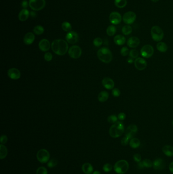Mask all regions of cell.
<instances>
[{
    "label": "cell",
    "instance_id": "obj_1",
    "mask_svg": "<svg viewBox=\"0 0 173 174\" xmlns=\"http://www.w3.org/2000/svg\"><path fill=\"white\" fill-rule=\"evenodd\" d=\"M68 44L65 40L63 39H57L53 41L51 44L52 50L55 54L63 56L67 52Z\"/></svg>",
    "mask_w": 173,
    "mask_h": 174
},
{
    "label": "cell",
    "instance_id": "obj_2",
    "mask_svg": "<svg viewBox=\"0 0 173 174\" xmlns=\"http://www.w3.org/2000/svg\"><path fill=\"white\" fill-rule=\"evenodd\" d=\"M124 132V126L121 121H117L111 126L109 129L110 136L113 138H117L122 135Z\"/></svg>",
    "mask_w": 173,
    "mask_h": 174
},
{
    "label": "cell",
    "instance_id": "obj_3",
    "mask_svg": "<svg viewBox=\"0 0 173 174\" xmlns=\"http://www.w3.org/2000/svg\"><path fill=\"white\" fill-rule=\"evenodd\" d=\"M97 56L99 60L105 63H109L112 60V52L108 48H102L98 51Z\"/></svg>",
    "mask_w": 173,
    "mask_h": 174
},
{
    "label": "cell",
    "instance_id": "obj_4",
    "mask_svg": "<svg viewBox=\"0 0 173 174\" xmlns=\"http://www.w3.org/2000/svg\"><path fill=\"white\" fill-rule=\"evenodd\" d=\"M151 35L153 40L159 42L164 38V33L161 28L154 26L151 29Z\"/></svg>",
    "mask_w": 173,
    "mask_h": 174
},
{
    "label": "cell",
    "instance_id": "obj_5",
    "mask_svg": "<svg viewBox=\"0 0 173 174\" xmlns=\"http://www.w3.org/2000/svg\"><path fill=\"white\" fill-rule=\"evenodd\" d=\"M129 168V165L127 161L120 160L115 164L114 169L116 173L118 174H126Z\"/></svg>",
    "mask_w": 173,
    "mask_h": 174
},
{
    "label": "cell",
    "instance_id": "obj_6",
    "mask_svg": "<svg viewBox=\"0 0 173 174\" xmlns=\"http://www.w3.org/2000/svg\"><path fill=\"white\" fill-rule=\"evenodd\" d=\"M29 6L34 11H40L45 7V0H29Z\"/></svg>",
    "mask_w": 173,
    "mask_h": 174
},
{
    "label": "cell",
    "instance_id": "obj_7",
    "mask_svg": "<svg viewBox=\"0 0 173 174\" xmlns=\"http://www.w3.org/2000/svg\"><path fill=\"white\" fill-rule=\"evenodd\" d=\"M37 158L39 161L42 163H47L49 159V153L47 150L44 149L40 150L37 154Z\"/></svg>",
    "mask_w": 173,
    "mask_h": 174
},
{
    "label": "cell",
    "instance_id": "obj_8",
    "mask_svg": "<svg viewBox=\"0 0 173 174\" xmlns=\"http://www.w3.org/2000/svg\"><path fill=\"white\" fill-rule=\"evenodd\" d=\"M137 18V15L134 12L128 11L124 14L122 20L124 23L128 25L133 24Z\"/></svg>",
    "mask_w": 173,
    "mask_h": 174
},
{
    "label": "cell",
    "instance_id": "obj_9",
    "mask_svg": "<svg viewBox=\"0 0 173 174\" xmlns=\"http://www.w3.org/2000/svg\"><path fill=\"white\" fill-rule=\"evenodd\" d=\"M68 54L71 58L73 59H78L81 57L82 50L81 48L77 45H73L69 48Z\"/></svg>",
    "mask_w": 173,
    "mask_h": 174
},
{
    "label": "cell",
    "instance_id": "obj_10",
    "mask_svg": "<svg viewBox=\"0 0 173 174\" xmlns=\"http://www.w3.org/2000/svg\"><path fill=\"white\" fill-rule=\"evenodd\" d=\"M140 53L142 57L145 58H149L153 56L154 48L151 45L146 44L142 48Z\"/></svg>",
    "mask_w": 173,
    "mask_h": 174
},
{
    "label": "cell",
    "instance_id": "obj_11",
    "mask_svg": "<svg viewBox=\"0 0 173 174\" xmlns=\"http://www.w3.org/2000/svg\"><path fill=\"white\" fill-rule=\"evenodd\" d=\"M110 23L114 25H117L121 23L122 20V15L118 12H111L109 16Z\"/></svg>",
    "mask_w": 173,
    "mask_h": 174
},
{
    "label": "cell",
    "instance_id": "obj_12",
    "mask_svg": "<svg viewBox=\"0 0 173 174\" xmlns=\"http://www.w3.org/2000/svg\"><path fill=\"white\" fill-rule=\"evenodd\" d=\"M65 39L68 43L70 44H75L78 41V34L75 31L68 32L66 35Z\"/></svg>",
    "mask_w": 173,
    "mask_h": 174
},
{
    "label": "cell",
    "instance_id": "obj_13",
    "mask_svg": "<svg viewBox=\"0 0 173 174\" xmlns=\"http://www.w3.org/2000/svg\"><path fill=\"white\" fill-rule=\"evenodd\" d=\"M138 132V127L135 124H131L128 126L126 129V136L131 140L134 138L135 134Z\"/></svg>",
    "mask_w": 173,
    "mask_h": 174
},
{
    "label": "cell",
    "instance_id": "obj_14",
    "mask_svg": "<svg viewBox=\"0 0 173 174\" xmlns=\"http://www.w3.org/2000/svg\"><path fill=\"white\" fill-rule=\"evenodd\" d=\"M134 64L136 68L140 71L145 69L147 66L146 60L142 58H138L136 59L134 61Z\"/></svg>",
    "mask_w": 173,
    "mask_h": 174
},
{
    "label": "cell",
    "instance_id": "obj_15",
    "mask_svg": "<svg viewBox=\"0 0 173 174\" xmlns=\"http://www.w3.org/2000/svg\"><path fill=\"white\" fill-rule=\"evenodd\" d=\"M7 75L9 78L14 80L18 79L21 77L20 71L15 68H11L9 69L8 71Z\"/></svg>",
    "mask_w": 173,
    "mask_h": 174
},
{
    "label": "cell",
    "instance_id": "obj_16",
    "mask_svg": "<svg viewBox=\"0 0 173 174\" xmlns=\"http://www.w3.org/2000/svg\"><path fill=\"white\" fill-rule=\"evenodd\" d=\"M39 49L42 52H47L50 48V43L49 41L46 39H43L39 43Z\"/></svg>",
    "mask_w": 173,
    "mask_h": 174
},
{
    "label": "cell",
    "instance_id": "obj_17",
    "mask_svg": "<svg viewBox=\"0 0 173 174\" xmlns=\"http://www.w3.org/2000/svg\"><path fill=\"white\" fill-rule=\"evenodd\" d=\"M102 85L104 87V88L108 90L113 89L115 86L114 82L112 79L109 77L104 78L102 81Z\"/></svg>",
    "mask_w": 173,
    "mask_h": 174
},
{
    "label": "cell",
    "instance_id": "obj_18",
    "mask_svg": "<svg viewBox=\"0 0 173 174\" xmlns=\"http://www.w3.org/2000/svg\"><path fill=\"white\" fill-rule=\"evenodd\" d=\"M153 167L155 170H162L165 167V163L161 158H157L153 163Z\"/></svg>",
    "mask_w": 173,
    "mask_h": 174
},
{
    "label": "cell",
    "instance_id": "obj_19",
    "mask_svg": "<svg viewBox=\"0 0 173 174\" xmlns=\"http://www.w3.org/2000/svg\"><path fill=\"white\" fill-rule=\"evenodd\" d=\"M140 43V40L137 37L133 36L131 37L130 38L128 39V42H127V44L128 46L130 48H137Z\"/></svg>",
    "mask_w": 173,
    "mask_h": 174
},
{
    "label": "cell",
    "instance_id": "obj_20",
    "mask_svg": "<svg viewBox=\"0 0 173 174\" xmlns=\"http://www.w3.org/2000/svg\"><path fill=\"white\" fill-rule=\"evenodd\" d=\"M35 39L34 34L31 32H29L25 35L23 38V42L26 45H29L33 43Z\"/></svg>",
    "mask_w": 173,
    "mask_h": 174
},
{
    "label": "cell",
    "instance_id": "obj_21",
    "mask_svg": "<svg viewBox=\"0 0 173 174\" xmlns=\"http://www.w3.org/2000/svg\"><path fill=\"white\" fill-rule=\"evenodd\" d=\"M29 15H30V13L27 9H22L18 14L19 20L21 21H25L29 18Z\"/></svg>",
    "mask_w": 173,
    "mask_h": 174
},
{
    "label": "cell",
    "instance_id": "obj_22",
    "mask_svg": "<svg viewBox=\"0 0 173 174\" xmlns=\"http://www.w3.org/2000/svg\"><path fill=\"white\" fill-rule=\"evenodd\" d=\"M114 43L117 45H123L126 43V38L125 37L121 35H117L114 38Z\"/></svg>",
    "mask_w": 173,
    "mask_h": 174
},
{
    "label": "cell",
    "instance_id": "obj_23",
    "mask_svg": "<svg viewBox=\"0 0 173 174\" xmlns=\"http://www.w3.org/2000/svg\"><path fill=\"white\" fill-rule=\"evenodd\" d=\"M82 170L85 174H91L93 173L94 168L90 163H85L82 167Z\"/></svg>",
    "mask_w": 173,
    "mask_h": 174
},
{
    "label": "cell",
    "instance_id": "obj_24",
    "mask_svg": "<svg viewBox=\"0 0 173 174\" xmlns=\"http://www.w3.org/2000/svg\"><path fill=\"white\" fill-rule=\"evenodd\" d=\"M162 152L166 156L172 157L173 156V147L170 145H165L162 148Z\"/></svg>",
    "mask_w": 173,
    "mask_h": 174
},
{
    "label": "cell",
    "instance_id": "obj_25",
    "mask_svg": "<svg viewBox=\"0 0 173 174\" xmlns=\"http://www.w3.org/2000/svg\"><path fill=\"white\" fill-rule=\"evenodd\" d=\"M98 100L101 102L106 101L109 98V93L105 91H102L98 95Z\"/></svg>",
    "mask_w": 173,
    "mask_h": 174
},
{
    "label": "cell",
    "instance_id": "obj_26",
    "mask_svg": "<svg viewBox=\"0 0 173 174\" xmlns=\"http://www.w3.org/2000/svg\"><path fill=\"white\" fill-rule=\"evenodd\" d=\"M157 50L161 52H166L168 50V46L166 43L164 42H159L156 45Z\"/></svg>",
    "mask_w": 173,
    "mask_h": 174
},
{
    "label": "cell",
    "instance_id": "obj_27",
    "mask_svg": "<svg viewBox=\"0 0 173 174\" xmlns=\"http://www.w3.org/2000/svg\"><path fill=\"white\" fill-rule=\"evenodd\" d=\"M8 154V150L6 146L3 144L0 145V158L1 159H4Z\"/></svg>",
    "mask_w": 173,
    "mask_h": 174
},
{
    "label": "cell",
    "instance_id": "obj_28",
    "mask_svg": "<svg viewBox=\"0 0 173 174\" xmlns=\"http://www.w3.org/2000/svg\"><path fill=\"white\" fill-rule=\"evenodd\" d=\"M130 145L132 148H137L140 145V140L137 138H133L130 140Z\"/></svg>",
    "mask_w": 173,
    "mask_h": 174
},
{
    "label": "cell",
    "instance_id": "obj_29",
    "mask_svg": "<svg viewBox=\"0 0 173 174\" xmlns=\"http://www.w3.org/2000/svg\"><path fill=\"white\" fill-rule=\"evenodd\" d=\"M115 5L119 8H124L127 5V0H115Z\"/></svg>",
    "mask_w": 173,
    "mask_h": 174
},
{
    "label": "cell",
    "instance_id": "obj_30",
    "mask_svg": "<svg viewBox=\"0 0 173 174\" xmlns=\"http://www.w3.org/2000/svg\"><path fill=\"white\" fill-rule=\"evenodd\" d=\"M107 34L109 36H114L116 32V28L113 25L109 26L106 30Z\"/></svg>",
    "mask_w": 173,
    "mask_h": 174
},
{
    "label": "cell",
    "instance_id": "obj_31",
    "mask_svg": "<svg viewBox=\"0 0 173 174\" xmlns=\"http://www.w3.org/2000/svg\"><path fill=\"white\" fill-rule=\"evenodd\" d=\"M122 33L124 35H128L132 33L133 31L132 27L130 25H126L122 28Z\"/></svg>",
    "mask_w": 173,
    "mask_h": 174
},
{
    "label": "cell",
    "instance_id": "obj_32",
    "mask_svg": "<svg viewBox=\"0 0 173 174\" xmlns=\"http://www.w3.org/2000/svg\"><path fill=\"white\" fill-rule=\"evenodd\" d=\"M62 29L65 32H69L72 31V27L71 24L67 21L63 22L61 25Z\"/></svg>",
    "mask_w": 173,
    "mask_h": 174
},
{
    "label": "cell",
    "instance_id": "obj_33",
    "mask_svg": "<svg viewBox=\"0 0 173 174\" xmlns=\"http://www.w3.org/2000/svg\"><path fill=\"white\" fill-rule=\"evenodd\" d=\"M33 31H34V33L36 35H42L44 33V29L42 26H40V25H38L36 27H35L34 30H33Z\"/></svg>",
    "mask_w": 173,
    "mask_h": 174
},
{
    "label": "cell",
    "instance_id": "obj_34",
    "mask_svg": "<svg viewBox=\"0 0 173 174\" xmlns=\"http://www.w3.org/2000/svg\"><path fill=\"white\" fill-rule=\"evenodd\" d=\"M139 55V53L138 52V51L137 50H135V49L130 50V52H129L130 57L133 59H137L138 58Z\"/></svg>",
    "mask_w": 173,
    "mask_h": 174
},
{
    "label": "cell",
    "instance_id": "obj_35",
    "mask_svg": "<svg viewBox=\"0 0 173 174\" xmlns=\"http://www.w3.org/2000/svg\"><path fill=\"white\" fill-rule=\"evenodd\" d=\"M118 117L116 115H110L107 118V120H108V122L110 123L111 124H114L116 122H117V120H118Z\"/></svg>",
    "mask_w": 173,
    "mask_h": 174
},
{
    "label": "cell",
    "instance_id": "obj_36",
    "mask_svg": "<svg viewBox=\"0 0 173 174\" xmlns=\"http://www.w3.org/2000/svg\"><path fill=\"white\" fill-rule=\"evenodd\" d=\"M142 163L144 167H153V163L148 159H145L142 162Z\"/></svg>",
    "mask_w": 173,
    "mask_h": 174
},
{
    "label": "cell",
    "instance_id": "obj_37",
    "mask_svg": "<svg viewBox=\"0 0 173 174\" xmlns=\"http://www.w3.org/2000/svg\"><path fill=\"white\" fill-rule=\"evenodd\" d=\"M93 43H94V44L95 46L99 47L103 44V40L101 38L97 37L94 40Z\"/></svg>",
    "mask_w": 173,
    "mask_h": 174
},
{
    "label": "cell",
    "instance_id": "obj_38",
    "mask_svg": "<svg viewBox=\"0 0 173 174\" xmlns=\"http://www.w3.org/2000/svg\"><path fill=\"white\" fill-rule=\"evenodd\" d=\"M57 165V161L55 159H52L51 160L49 161L47 165L50 168L54 167Z\"/></svg>",
    "mask_w": 173,
    "mask_h": 174
},
{
    "label": "cell",
    "instance_id": "obj_39",
    "mask_svg": "<svg viewBox=\"0 0 173 174\" xmlns=\"http://www.w3.org/2000/svg\"><path fill=\"white\" fill-rule=\"evenodd\" d=\"M36 174H48L47 170L45 167H39L36 171Z\"/></svg>",
    "mask_w": 173,
    "mask_h": 174
},
{
    "label": "cell",
    "instance_id": "obj_40",
    "mask_svg": "<svg viewBox=\"0 0 173 174\" xmlns=\"http://www.w3.org/2000/svg\"><path fill=\"white\" fill-rule=\"evenodd\" d=\"M128 53H129V50H128V48L126 46H124L120 50V54L124 57H126V56H128Z\"/></svg>",
    "mask_w": 173,
    "mask_h": 174
},
{
    "label": "cell",
    "instance_id": "obj_41",
    "mask_svg": "<svg viewBox=\"0 0 173 174\" xmlns=\"http://www.w3.org/2000/svg\"><path fill=\"white\" fill-rule=\"evenodd\" d=\"M112 169V165L109 163H106L105 165H104L103 170L104 172L108 173Z\"/></svg>",
    "mask_w": 173,
    "mask_h": 174
},
{
    "label": "cell",
    "instance_id": "obj_42",
    "mask_svg": "<svg viewBox=\"0 0 173 174\" xmlns=\"http://www.w3.org/2000/svg\"><path fill=\"white\" fill-rule=\"evenodd\" d=\"M112 94L114 97H118L120 96L121 92L119 89L117 88H114L113 89Z\"/></svg>",
    "mask_w": 173,
    "mask_h": 174
},
{
    "label": "cell",
    "instance_id": "obj_43",
    "mask_svg": "<svg viewBox=\"0 0 173 174\" xmlns=\"http://www.w3.org/2000/svg\"><path fill=\"white\" fill-rule=\"evenodd\" d=\"M44 59L47 62L51 61L52 59V54L50 52H46L44 55Z\"/></svg>",
    "mask_w": 173,
    "mask_h": 174
},
{
    "label": "cell",
    "instance_id": "obj_44",
    "mask_svg": "<svg viewBox=\"0 0 173 174\" xmlns=\"http://www.w3.org/2000/svg\"><path fill=\"white\" fill-rule=\"evenodd\" d=\"M8 141V138H7V136L6 135H2L1 136V138H0V142H1V144H5V143L7 142Z\"/></svg>",
    "mask_w": 173,
    "mask_h": 174
},
{
    "label": "cell",
    "instance_id": "obj_45",
    "mask_svg": "<svg viewBox=\"0 0 173 174\" xmlns=\"http://www.w3.org/2000/svg\"><path fill=\"white\" fill-rule=\"evenodd\" d=\"M129 140H130V139L128 137H126V136L125 137L122 138V140H121V143H122V145L126 146L128 144Z\"/></svg>",
    "mask_w": 173,
    "mask_h": 174
},
{
    "label": "cell",
    "instance_id": "obj_46",
    "mask_svg": "<svg viewBox=\"0 0 173 174\" xmlns=\"http://www.w3.org/2000/svg\"><path fill=\"white\" fill-rule=\"evenodd\" d=\"M134 159L137 163L141 162V156L139 154H135L134 155Z\"/></svg>",
    "mask_w": 173,
    "mask_h": 174
},
{
    "label": "cell",
    "instance_id": "obj_47",
    "mask_svg": "<svg viewBox=\"0 0 173 174\" xmlns=\"http://www.w3.org/2000/svg\"><path fill=\"white\" fill-rule=\"evenodd\" d=\"M118 118L120 121H123V120H125L126 118V114H124V113H119L118 115Z\"/></svg>",
    "mask_w": 173,
    "mask_h": 174
},
{
    "label": "cell",
    "instance_id": "obj_48",
    "mask_svg": "<svg viewBox=\"0 0 173 174\" xmlns=\"http://www.w3.org/2000/svg\"><path fill=\"white\" fill-rule=\"evenodd\" d=\"M28 6H29V3L27 2V0H23L22 3H21V6L23 7V9H27V8L28 7Z\"/></svg>",
    "mask_w": 173,
    "mask_h": 174
},
{
    "label": "cell",
    "instance_id": "obj_49",
    "mask_svg": "<svg viewBox=\"0 0 173 174\" xmlns=\"http://www.w3.org/2000/svg\"><path fill=\"white\" fill-rule=\"evenodd\" d=\"M169 169H170V172L173 174V162L171 163L169 165Z\"/></svg>",
    "mask_w": 173,
    "mask_h": 174
},
{
    "label": "cell",
    "instance_id": "obj_50",
    "mask_svg": "<svg viewBox=\"0 0 173 174\" xmlns=\"http://www.w3.org/2000/svg\"><path fill=\"white\" fill-rule=\"evenodd\" d=\"M128 62L129 64H132L134 62V61L133 60V58H128Z\"/></svg>",
    "mask_w": 173,
    "mask_h": 174
},
{
    "label": "cell",
    "instance_id": "obj_51",
    "mask_svg": "<svg viewBox=\"0 0 173 174\" xmlns=\"http://www.w3.org/2000/svg\"><path fill=\"white\" fill-rule=\"evenodd\" d=\"M30 15L31 16V17H35L36 16V13L35 12H31V13H30Z\"/></svg>",
    "mask_w": 173,
    "mask_h": 174
},
{
    "label": "cell",
    "instance_id": "obj_52",
    "mask_svg": "<svg viewBox=\"0 0 173 174\" xmlns=\"http://www.w3.org/2000/svg\"><path fill=\"white\" fill-rule=\"evenodd\" d=\"M92 174H101V173L98 171H96L92 173Z\"/></svg>",
    "mask_w": 173,
    "mask_h": 174
},
{
    "label": "cell",
    "instance_id": "obj_53",
    "mask_svg": "<svg viewBox=\"0 0 173 174\" xmlns=\"http://www.w3.org/2000/svg\"><path fill=\"white\" fill-rule=\"evenodd\" d=\"M153 2H157L158 1H159V0H151Z\"/></svg>",
    "mask_w": 173,
    "mask_h": 174
},
{
    "label": "cell",
    "instance_id": "obj_54",
    "mask_svg": "<svg viewBox=\"0 0 173 174\" xmlns=\"http://www.w3.org/2000/svg\"><path fill=\"white\" fill-rule=\"evenodd\" d=\"M172 125L173 126V121H172Z\"/></svg>",
    "mask_w": 173,
    "mask_h": 174
}]
</instances>
